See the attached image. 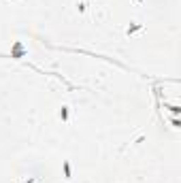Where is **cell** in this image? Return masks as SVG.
<instances>
[{"label": "cell", "instance_id": "6da1fadb", "mask_svg": "<svg viewBox=\"0 0 181 183\" xmlns=\"http://www.w3.org/2000/svg\"><path fill=\"white\" fill-rule=\"evenodd\" d=\"M64 173H66V179H70V166H68V162H64Z\"/></svg>", "mask_w": 181, "mask_h": 183}, {"label": "cell", "instance_id": "7a4b0ae2", "mask_svg": "<svg viewBox=\"0 0 181 183\" xmlns=\"http://www.w3.org/2000/svg\"><path fill=\"white\" fill-rule=\"evenodd\" d=\"M60 115H62V119H66V117H68V111H66V106L62 109V113H60Z\"/></svg>", "mask_w": 181, "mask_h": 183}, {"label": "cell", "instance_id": "3957f363", "mask_svg": "<svg viewBox=\"0 0 181 183\" xmlns=\"http://www.w3.org/2000/svg\"><path fill=\"white\" fill-rule=\"evenodd\" d=\"M26 183H34V179H28V181H26Z\"/></svg>", "mask_w": 181, "mask_h": 183}, {"label": "cell", "instance_id": "277c9868", "mask_svg": "<svg viewBox=\"0 0 181 183\" xmlns=\"http://www.w3.org/2000/svg\"><path fill=\"white\" fill-rule=\"evenodd\" d=\"M138 2H141V0H138Z\"/></svg>", "mask_w": 181, "mask_h": 183}]
</instances>
